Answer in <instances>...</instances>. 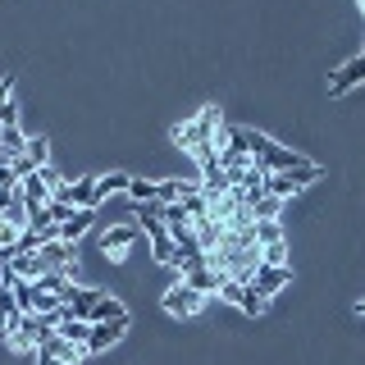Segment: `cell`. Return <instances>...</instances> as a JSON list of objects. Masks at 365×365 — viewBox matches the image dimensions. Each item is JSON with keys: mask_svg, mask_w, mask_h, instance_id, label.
Wrapping results in <instances>:
<instances>
[{"mask_svg": "<svg viewBox=\"0 0 365 365\" xmlns=\"http://www.w3.org/2000/svg\"><path fill=\"white\" fill-rule=\"evenodd\" d=\"M319 174H324V169H319L315 160H311L306 169H288V174H269V178H265V192H269V197H279V201H288V197H297V192H306V187H311V182H315Z\"/></svg>", "mask_w": 365, "mask_h": 365, "instance_id": "obj_1", "label": "cell"}, {"mask_svg": "<svg viewBox=\"0 0 365 365\" xmlns=\"http://www.w3.org/2000/svg\"><path fill=\"white\" fill-rule=\"evenodd\" d=\"M83 356H87L83 342H68V338H60V334L41 338V347H37V365H78Z\"/></svg>", "mask_w": 365, "mask_h": 365, "instance_id": "obj_2", "label": "cell"}, {"mask_svg": "<svg viewBox=\"0 0 365 365\" xmlns=\"http://www.w3.org/2000/svg\"><path fill=\"white\" fill-rule=\"evenodd\" d=\"M142 242V228L137 224H114L101 233V251H106V260H128V251Z\"/></svg>", "mask_w": 365, "mask_h": 365, "instance_id": "obj_3", "label": "cell"}, {"mask_svg": "<svg viewBox=\"0 0 365 365\" xmlns=\"http://www.w3.org/2000/svg\"><path fill=\"white\" fill-rule=\"evenodd\" d=\"M55 201L68 205V210H96L101 197H96V178H78V182H60Z\"/></svg>", "mask_w": 365, "mask_h": 365, "instance_id": "obj_4", "label": "cell"}, {"mask_svg": "<svg viewBox=\"0 0 365 365\" xmlns=\"http://www.w3.org/2000/svg\"><path fill=\"white\" fill-rule=\"evenodd\" d=\"M178 283H187V288H197L201 297H210V292L224 288V274H215L210 265H205V256H201V260H192L187 269H178Z\"/></svg>", "mask_w": 365, "mask_h": 365, "instance_id": "obj_5", "label": "cell"}, {"mask_svg": "<svg viewBox=\"0 0 365 365\" xmlns=\"http://www.w3.org/2000/svg\"><path fill=\"white\" fill-rule=\"evenodd\" d=\"M205 306V297L197 288H187V283H174V288L165 292V311L174 315V319H187V315H197Z\"/></svg>", "mask_w": 365, "mask_h": 365, "instance_id": "obj_6", "label": "cell"}, {"mask_svg": "<svg viewBox=\"0 0 365 365\" xmlns=\"http://www.w3.org/2000/svg\"><path fill=\"white\" fill-rule=\"evenodd\" d=\"M361 83H365V55L347 60L334 78H329V96H347V91H351V87H361Z\"/></svg>", "mask_w": 365, "mask_h": 365, "instance_id": "obj_7", "label": "cell"}, {"mask_svg": "<svg viewBox=\"0 0 365 365\" xmlns=\"http://www.w3.org/2000/svg\"><path fill=\"white\" fill-rule=\"evenodd\" d=\"M123 334H128V319H114V324H91V334H87V356H91V351L114 347Z\"/></svg>", "mask_w": 365, "mask_h": 365, "instance_id": "obj_8", "label": "cell"}, {"mask_svg": "<svg viewBox=\"0 0 365 365\" xmlns=\"http://www.w3.org/2000/svg\"><path fill=\"white\" fill-rule=\"evenodd\" d=\"M288 283H292V269L288 265H260L256 279H251V288H260L265 297H274L279 288H288Z\"/></svg>", "mask_w": 365, "mask_h": 365, "instance_id": "obj_9", "label": "cell"}, {"mask_svg": "<svg viewBox=\"0 0 365 365\" xmlns=\"http://www.w3.org/2000/svg\"><path fill=\"white\" fill-rule=\"evenodd\" d=\"M114 319H128V306H123L114 292H101V302H96V311H91L87 324H114Z\"/></svg>", "mask_w": 365, "mask_h": 365, "instance_id": "obj_10", "label": "cell"}, {"mask_svg": "<svg viewBox=\"0 0 365 365\" xmlns=\"http://www.w3.org/2000/svg\"><path fill=\"white\" fill-rule=\"evenodd\" d=\"M87 228H91V210H73V215H68V220L60 224V242H68V247H73L78 237L87 233Z\"/></svg>", "mask_w": 365, "mask_h": 365, "instance_id": "obj_11", "label": "cell"}, {"mask_svg": "<svg viewBox=\"0 0 365 365\" xmlns=\"http://www.w3.org/2000/svg\"><path fill=\"white\" fill-rule=\"evenodd\" d=\"M128 182H133V174H123V169H114V174H101V178H96V197L106 201L110 192H128Z\"/></svg>", "mask_w": 365, "mask_h": 365, "instance_id": "obj_12", "label": "cell"}, {"mask_svg": "<svg viewBox=\"0 0 365 365\" xmlns=\"http://www.w3.org/2000/svg\"><path fill=\"white\" fill-rule=\"evenodd\" d=\"M237 311H242V315H265V311H269V297L247 283V292H242V302H237Z\"/></svg>", "mask_w": 365, "mask_h": 365, "instance_id": "obj_13", "label": "cell"}, {"mask_svg": "<svg viewBox=\"0 0 365 365\" xmlns=\"http://www.w3.org/2000/svg\"><path fill=\"white\" fill-rule=\"evenodd\" d=\"M256 242H260V251L274 247V242H283V224L279 220H256Z\"/></svg>", "mask_w": 365, "mask_h": 365, "instance_id": "obj_14", "label": "cell"}, {"mask_svg": "<svg viewBox=\"0 0 365 365\" xmlns=\"http://www.w3.org/2000/svg\"><path fill=\"white\" fill-rule=\"evenodd\" d=\"M55 334H60V338H68V342H83V347H87V334H91V324H87V319H64V324L55 329Z\"/></svg>", "mask_w": 365, "mask_h": 365, "instance_id": "obj_15", "label": "cell"}, {"mask_svg": "<svg viewBox=\"0 0 365 365\" xmlns=\"http://www.w3.org/2000/svg\"><path fill=\"white\" fill-rule=\"evenodd\" d=\"M279 210H283V201H279V197H269V192H265V197H260L256 205H251V215H256V220H279Z\"/></svg>", "mask_w": 365, "mask_h": 365, "instance_id": "obj_16", "label": "cell"}, {"mask_svg": "<svg viewBox=\"0 0 365 365\" xmlns=\"http://www.w3.org/2000/svg\"><path fill=\"white\" fill-rule=\"evenodd\" d=\"M260 265H288V242H274L260 251Z\"/></svg>", "mask_w": 365, "mask_h": 365, "instance_id": "obj_17", "label": "cell"}, {"mask_svg": "<svg viewBox=\"0 0 365 365\" xmlns=\"http://www.w3.org/2000/svg\"><path fill=\"white\" fill-rule=\"evenodd\" d=\"M242 292H247V283H237V279H224V288H220V302L237 306V302H242Z\"/></svg>", "mask_w": 365, "mask_h": 365, "instance_id": "obj_18", "label": "cell"}, {"mask_svg": "<svg viewBox=\"0 0 365 365\" xmlns=\"http://www.w3.org/2000/svg\"><path fill=\"white\" fill-rule=\"evenodd\" d=\"M9 96H14V73H5V78H0V110L9 106Z\"/></svg>", "mask_w": 365, "mask_h": 365, "instance_id": "obj_19", "label": "cell"}, {"mask_svg": "<svg viewBox=\"0 0 365 365\" xmlns=\"http://www.w3.org/2000/svg\"><path fill=\"white\" fill-rule=\"evenodd\" d=\"M356 311H361V315H365V302H356Z\"/></svg>", "mask_w": 365, "mask_h": 365, "instance_id": "obj_20", "label": "cell"}, {"mask_svg": "<svg viewBox=\"0 0 365 365\" xmlns=\"http://www.w3.org/2000/svg\"><path fill=\"white\" fill-rule=\"evenodd\" d=\"M0 334H5V315H0Z\"/></svg>", "mask_w": 365, "mask_h": 365, "instance_id": "obj_21", "label": "cell"}, {"mask_svg": "<svg viewBox=\"0 0 365 365\" xmlns=\"http://www.w3.org/2000/svg\"><path fill=\"white\" fill-rule=\"evenodd\" d=\"M361 19H365V0H361Z\"/></svg>", "mask_w": 365, "mask_h": 365, "instance_id": "obj_22", "label": "cell"}]
</instances>
